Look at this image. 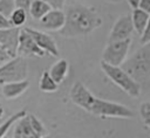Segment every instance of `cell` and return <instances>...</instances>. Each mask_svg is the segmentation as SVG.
I'll return each instance as SVG.
<instances>
[{
    "instance_id": "cell-1",
    "label": "cell",
    "mask_w": 150,
    "mask_h": 138,
    "mask_svg": "<svg viewBox=\"0 0 150 138\" xmlns=\"http://www.w3.org/2000/svg\"><path fill=\"white\" fill-rule=\"evenodd\" d=\"M64 14L66 23L59 32L60 35L64 37H80L89 35L102 25L100 14L91 6L82 4L69 5Z\"/></svg>"
},
{
    "instance_id": "cell-2",
    "label": "cell",
    "mask_w": 150,
    "mask_h": 138,
    "mask_svg": "<svg viewBox=\"0 0 150 138\" xmlns=\"http://www.w3.org/2000/svg\"><path fill=\"white\" fill-rule=\"evenodd\" d=\"M122 68L138 83L148 80L150 77V42L143 43L127 58Z\"/></svg>"
},
{
    "instance_id": "cell-3",
    "label": "cell",
    "mask_w": 150,
    "mask_h": 138,
    "mask_svg": "<svg viewBox=\"0 0 150 138\" xmlns=\"http://www.w3.org/2000/svg\"><path fill=\"white\" fill-rule=\"evenodd\" d=\"M100 67L102 71L105 74V76L112 83H115L120 89H122L127 95L134 98H137L141 95L142 92L141 84L136 82L122 67H112L103 61L100 62Z\"/></svg>"
},
{
    "instance_id": "cell-4",
    "label": "cell",
    "mask_w": 150,
    "mask_h": 138,
    "mask_svg": "<svg viewBox=\"0 0 150 138\" xmlns=\"http://www.w3.org/2000/svg\"><path fill=\"white\" fill-rule=\"evenodd\" d=\"M89 113H93L98 117L103 118H131L134 117V112L125 105L107 101V99H101V98H95Z\"/></svg>"
},
{
    "instance_id": "cell-5",
    "label": "cell",
    "mask_w": 150,
    "mask_h": 138,
    "mask_svg": "<svg viewBox=\"0 0 150 138\" xmlns=\"http://www.w3.org/2000/svg\"><path fill=\"white\" fill-rule=\"evenodd\" d=\"M27 75L28 65L26 60L21 56L9 58L0 65V82L2 84L25 81L27 80Z\"/></svg>"
},
{
    "instance_id": "cell-6",
    "label": "cell",
    "mask_w": 150,
    "mask_h": 138,
    "mask_svg": "<svg viewBox=\"0 0 150 138\" xmlns=\"http://www.w3.org/2000/svg\"><path fill=\"white\" fill-rule=\"evenodd\" d=\"M130 44H131V39L108 42V44L102 51L101 61L112 67H122V64L128 58Z\"/></svg>"
},
{
    "instance_id": "cell-7",
    "label": "cell",
    "mask_w": 150,
    "mask_h": 138,
    "mask_svg": "<svg viewBox=\"0 0 150 138\" xmlns=\"http://www.w3.org/2000/svg\"><path fill=\"white\" fill-rule=\"evenodd\" d=\"M69 96H70V99L71 102L80 106L81 109L86 110L87 112L90 111V108L95 101V96L91 94V91L80 81L75 82L71 88H70V91H69Z\"/></svg>"
},
{
    "instance_id": "cell-8",
    "label": "cell",
    "mask_w": 150,
    "mask_h": 138,
    "mask_svg": "<svg viewBox=\"0 0 150 138\" xmlns=\"http://www.w3.org/2000/svg\"><path fill=\"white\" fill-rule=\"evenodd\" d=\"M20 32L21 28L16 27L0 29V47L9 56V58H14L18 56Z\"/></svg>"
},
{
    "instance_id": "cell-9",
    "label": "cell",
    "mask_w": 150,
    "mask_h": 138,
    "mask_svg": "<svg viewBox=\"0 0 150 138\" xmlns=\"http://www.w3.org/2000/svg\"><path fill=\"white\" fill-rule=\"evenodd\" d=\"M134 32V26L131 21V15L130 14H124L121 15L114 23L110 33H109V41H122V40H128L131 39V34Z\"/></svg>"
},
{
    "instance_id": "cell-10",
    "label": "cell",
    "mask_w": 150,
    "mask_h": 138,
    "mask_svg": "<svg viewBox=\"0 0 150 138\" xmlns=\"http://www.w3.org/2000/svg\"><path fill=\"white\" fill-rule=\"evenodd\" d=\"M45 51L39 48V46L35 43L33 37L26 32V29H21L20 37H19V47H18V56L21 57H42L45 56Z\"/></svg>"
},
{
    "instance_id": "cell-11",
    "label": "cell",
    "mask_w": 150,
    "mask_h": 138,
    "mask_svg": "<svg viewBox=\"0 0 150 138\" xmlns=\"http://www.w3.org/2000/svg\"><path fill=\"white\" fill-rule=\"evenodd\" d=\"M26 32L33 37V40L35 41V43L39 46L40 49H42L45 53L52 55V56H59V48H57V44L55 42V40L48 35L47 33L45 32H41V30H38V29H34V28H28L26 27L25 28Z\"/></svg>"
},
{
    "instance_id": "cell-12",
    "label": "cell",
    "mask_w": 150,
    "mask_h": 138,
    "mask_svg": "<svg viewBox=\"0 0 150 138\" xmlns=\"http://www.w3.org/2000/svg\"><path fill=\"white\" fill-rule=\"evenodd\" d=\"M66 23V14L62 9H50L41 20L40 25L52 32H60Z\"/></svg>"
},
{
    "instance_id": "cell-13",
    "label": "cell",
    "mask_w": 150,
    "mask_h": 138,
    "mask_svg": "<svg viewBox=\"0 0 150 138\" xmlns=\"http://www.w3.org/2000/svg\"><path fill=\"white\" fill-rule=\"evenodd\" d=\"M13 138H41V136L32 127L28 113L14 124Z\"/></svg>"
},
{
    "instance_id": "cell-14",
    "label": "cell",
    "mask_w": 150,
    "mask_h": 138,
    "mask_svg": "<svg viewBox=\"0 0 150 138\" xmlns=\"http://www.w3.org/2000/svg\"><path fill=\"white\" fill-rule=\"evenodd\" d=\"M29 88L28 80L20 81V82H12V83H5L1 87V94L7 99H14L21 96L27 89Z\"/></svg>"
},
{
    "instance_id": "cell-15",
    "label": "cell",
    "mask_w": 150,
    "mask_h": 138,
    "mask_svg": "<svg viewBox=\"0 0 150 138\" xmlns=\"http://www.w3.org/2000/svg\"><path fill=\"white\" fill-rule=\"evenodd\" d=\"M68 70H69V62L66 58H60L57 60L49 69V75L52 76V78L57 83H62L64 81V78L68 75Z\"/></svg>"
},
{
    "instance_id": "cell-16",
    "label": "cell",
    "mask_w": 150,
    "mask_h": 138,
    "mask_svg": "<svg viewBox=\"0 0 150 138\" xmlns=\"http://www.w3.org/2000/svg\"><path fill=\"white\" fill-rule=\"evenodd\" d=\"M149 16L150 14L143 12L139 8L132 9L131 13V21H132V26H134V30L142 36V34L144 33L146 26H148V21H149Z\"/></svg>"
},
{
    "instance_id": "cell-17",
    "label": "cell",
    "mask_w": 150,
    "mask_h": 138,
    "mask_svg": "<svg viewBox=\"0 0 150 138\" xmlns=\"http://www.w3.org/2000/svg\"><path fill=\"white\" fill-rule=\"evenodd\" d=\"M50 9H53L46 1L43 0H33L29 7V15L34 19V20H41Z\"/></svg>"
},
{
    "instance_id": "cell-18",
    "label": "cell",
    "mask_w": 150,
    "mask_h": 138,
    "mask_svg": "<svg viewBox=\"0 0 150 138\" xmlns=\"http://www.w3.org/2000/svg\"><path fill=\"white\" fill-rule=\"evenodd\" d=\"M26 115H27V111L26 110H19L15 113H13L12 116H9L2 124H0V138H4L7 134V132L9 131V129L12 126H14V124L19 119H21L22 117H25Z\"/></svg>"
},
{
    "instance_id": "cell-19",
    "label": "cell",
    "mask_w": 150,
    "mask_h": 138,
    "mask_svg": "<svg viewBox=\"0 0 150 138\" xmlns=\"http://www.w3.org/2000/svg\"><path fill=\"white\" fill-rule=\"evenodd\" d=\"M39 89L43 92H55L59 89V84L52 78L49 71H43L39 81Z\"/></svg>"
},
{
    "instance_id": "cell-20",
    "label": "cell",
    "mask_w": 150,
    "mask_h": 138,
    "mask_svg": "<svg viewBox=\"0 0 150 138\" xmlns=\"http://www.w3.org/2000/svg\"><path fill=\"white\" fill-rule=\"evenodd\" d=\"M27 12L21 9V8H15L14 12L12 13V15L8 18L9 22H11V26L12 27H16V28H20L21 26L25 25V22L27 21Z\"/></svg>"
},
{
    "instance_id": "cell-21",
    "label": "cell",
    "mask_w": 150,
    "mask_h": 138,
    "mask_svg": "<svg viewBox=\"0 0 150 138\" xmlns=\"http://www.w3.org/2000/svg\"><path fill=\"white\" fill-rule=\"evenodd\" d=\"M15 8V0H0V13L5 18L8 19Z\"/></svg>"
},
{
    "instance_id": "cell-22",
    "label": "cell",
    "mask_w": 150,
    "mask_h": 138,
    "mask_svg": "<svg viewBox=\"0 0 150 138\" xmlns=\"http://www.w3.org/2000/svg\"><path fill=\"white\" fill-rule=\"evenodd\" d=\"M28 117H29V122H30L32 127H33V129H34L41 137L48 134V133H47V130H46V127H45V125H43V123H42L35 115L28 113Z\"/></svg>"
},
{
    "instance_id": "cell-23",
    "label": "cell",
    "mask_w": 150,
    "mask_h": 138,
    "mask_svg": "<svg viewBox=\"0 0 150 138\" xmlns=\"http://www.w3.org/2000/svg\"><path fill=\"white\" fill-rule=\"evenodd\" d=\"M139 116L144 125L150 129V102H144L139 105Z\"/></svg>"
},
{
    "instance_id": "cell-24",
    "label": "cell",
    "mask_w": 150,
    "mask_h": 138,
    "mask_svg": "<svg viewBox=\"0 0 150 138\" xmlns=\"http://www.w3.org/2000/svg\"><path fill=\"white\" fill-rule=\"evenodd\" d=\"M43 1H46L53 9H62L66 4V0H43Z\"/></svg>"
},
{
    "instance_id": "cell-25",
    "label": "cell",
    "mask_w": 150,
    "mask_h": 138,
    "mask_svg": "<svg viewBox=\"0 0 150 138\" xmlns=\"http://www.w3.org/2000/svg\"><path fill=\"white\" fill-rule=\"evenodd\" d=\"M32 1L33 0H15V6H16V8H21L28 13Z\"/></svg>"
},
{
    "instance_id": "cell-26",
    "label": "cell",
    "mask_w": 150,
    "mask_h": 138,
    "mask_svg": "<svg viewBox=\"0 0 150 138\" xmlns=\"http://www.w3.org/2000/svg\"><path fill=\"white\" fill-rule=\"evenodd\" d=\"M141 40V43H146V42H150V16H149V21H148V26L144 30V33L142 34V36L139 37Z\"/></svg>"
},
{
    "instance_id": "cell-27",
    "label": "cell",
    "mask_w": 150,
    "mask_h": 138,
    "mask_svg": "<svg viewBox=\"0 0 150 138\" xmlns=\"http://www.w3.org/2000/svg\"><path fill=\"white\" fill-rule=\"evenodd\" d=\"M138 8L142 9L143 12L150 14V0H141Z\"/></svg>"
},
{
    "instance_id": "cell-28",
    "label": "cell",
    "mask_w": 150,
    "mask_h": 138,
    "mask_svg": "<svg viewBox=\"0 0 150 138\" xmlns=\"http://www.w3.org/2000/svg\"><path fill=\"white\" fill-rule=\"evenodd\" d=\"M12 27L11 26V22L7 18H5L1 13H0V29H4V28H9Z\"/></svg>"
},
{
    "instance_id": "cell-29",
    "label": "cell",
    "mask_w": 150,
    "mask_h": 138,
    "mask_svg": "<svg viewBox=\"0 0 150 138\" xmlns=\"http://www.w3.org/2000/svg\"><path fill=\"white\" fill-rule=\"evenodd\" d=\"M127 1H128L129 6H130L132 9H136V8H138V6H139V2H141V0H127Z\"/></svg>"
},
{
    "instance_id": "cell-30",
    "label": "cell",
    "mask_w": 150,
    "mask_h": 138,
    "mask_svg": "<svg viewBox=\"0 0 150 138\" xmlns=\"http://www.w3.org/2000/svg\"><path fill=\"white\" fill-rule=\"evenodd\" d=\"M8 60H9V56H8V55L2 50V48L0 47V62L4 63V62H6V61H8Z\"/></svg>"
},
{
    "instance_id": "cell-31",
    "label": "cell",
    "mask_w": 150,
    "mask_h": 138,
    "mask_svg": "<svg viewBox=\"0 0 150 138\" xmlns=\"http://www.w3.org/2000/svg\"><path fill=\"white\" fill-rule=\"evenodd\" d=\"M108 2H111V4H118V2H122L123 0H105Z\"/></svg>"
},
{
    "instance_id": "cell-32",
    "label": "cell",
    "mask_w": 150,
    "mask_h": 138,
    "mask_svg": "<svg viewBox=\"0 0 150 138\" xmlns=\"http://www.w3.org/2000/svg\"><path fill=\"white\" fill-rule=\"evenodd\" d=\"M2 115H4V108L0 105V118L2 117Z\"/></svg>"
},
{
    "instance_id": "cell-33",
    "label": "cell",
    "mask_w": 150,
    "mask_h": 138,
    "mask_svg": "<svg viewBox=\"0 0 150 138\" xmlns=\"http://www.w3.org/2000/svg\"><path fill=\"white\" fill-rule=\"evenodd\" d=\"M41 138H52L49 134H46V136H43V137H41Z\"/></svg>"
},
{
    "instance_id": "cell-34",
    "label": "cell",
    "mask_w": 150,
    "mask_h": 138,
    "mask_svg": "<svg viewBox=\"0 0 150 138\" xmlns=\"http://www.w3.org/2000/svg\"><path fill=\"white\" fill-rule=\"evenodd\" d=\"M1 87H2V83L0 82V92H1Z\"/></svg>"
},
{
    "instance_id": "cell-35",
    "label": "cell",
    "mask_w": 150,
    "mask_h": 138,
    "mask_svg": "<svg viewBox=\"0 0 150 138\" xmlns=\"http://www.w3.org/2000/svg\"><path fill=\"white\" fill-rule=\"evenodd\" d=\"M4 138H8V137H7V136H5V137H4Z\"/></svg>"
}]
</instances>
